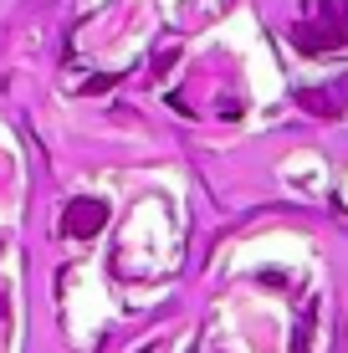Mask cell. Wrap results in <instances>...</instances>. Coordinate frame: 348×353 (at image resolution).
Segmentation results:
<instances>
[{
	"label": "cell",
	"mask_w": 348,
	"mask_h": 353,
	"mask_svg": "<svg viewBox=\"0 0 348 353\" xmlns=\"http://www.w3.org/2000/svg\"><path fill=\"white\" fill-rule=\"evenodd\" d=\"M297 103H303L307 113H323V118L343 113V108H348V72L338 82H328V88H303V92H297Z\"/></svg>",
	"instance_id": "3"
},
{
	"label": "cell",
	"mask_w": 348,
	"mask_h": 353,
	"mask_svg": "<svg viewBox=\"0 0 348 353\" xmlns=\"http://www.w3.org/2000/svg\"><path fill=\"white\" fill-rule=\"evenodd\" d=\"M297 52H348V0H307L292 21Z\"/></svg>",
	"instance_id": "1"
},
{
	"label": "cell",
	"mask_w": 348,
	"mask_h": 353,
	"mask_svg": "<svg viewBox=\"0 0 348 353\" xmlns=\"http://www.w3.org/2000/svg\"><path fill=\"white\" fill-rule=\"evenodd\" d=\"M103 225H108V205L103 200H72L62 210V230H67V236H77V241L98 236Z\"/></svg>",
	"instance_id": "2"
}]
</instances>
